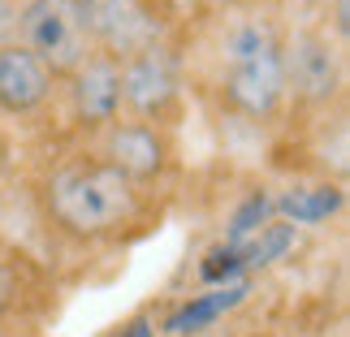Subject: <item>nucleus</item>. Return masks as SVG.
I'll return each instance as SVG.
<instances>
[{
    "label": "nucleus",
    "instance_id": "1",
    "mask_svg": "<svg viewBox=\"0 0 350 337\" xmlns=\"http://www.w3.org/2000/svg\"><path fill=\"white\" fill-rule=\"evenodd\" d=\"M204 83L221 113L251 126L286 117V22L273 5L225 9L204 39Z\"/></svg>",
    "mask_w": 350,
    "mask_h": 337
},
{
    "label": "nucleus",
    "instance_id": "2",
    "mask_svg": "<svg viewBox=\"0 0 350 337\" xmlns=\"http://www.w3.org/2000/svg\"><path fill=\"white\" fill-rule=\"evenodd\" d=\"M39 208L61 238L91 242V247L126 238L147 221V195L121 178L109 160H100L91 147L57 160L44 173Z\"/></svg>",
    "mask_w": 350,
    "mask_h": 337
},
{
    "label": "nucleus",
    "instance_id": "3",
    "mask_svg": "<svg viewBox=\"0 0 350 337\" xmlns=\"http://www.w3.org/2000/svg\"><path fill=\"white\" fill-rule=\"evenodd\" d=\"M346 44H338L325 22L286 26V113L307 117L342 113L346 104Z\"/></svg>",
    "mask_w": 350,
    "mask_h": 337
},
{
    "label": "nucleus",
    "instance_id": "4",
    "mask_svg": "<svg viewBox=\"0 0 350 337\" xmlns=\"http://www.w3.org/2000/svg\"><path fill=\"white\" fill-rule=\"evenodd\" d=\"M117 74H121V117L173 130V121L186 109V91H191V52L178 44V35L117 61Z\"/></svg>",
    "mask_w": 350,
    "mask_h": 337
},
{
    "label": "nucleus",
    "instance_id": "5",
    "mask_svg": "<svg viewBox=\"0 0 350 337\" xmlns=\"http://www.w3.org/2000/svg\"><path fill=\"white\" fill-rule=\"evenodd\" d=\"M74 5L91 52L109 61H126L178 35V9L169 0H74Z\"/></svg>",
    "mask_w": 350,
    "mask_h": 337
},
{
    "label": "nucleus",
    "instance_id": "6",
    "mask_svg": "<svg viewBox=\"0 0 350 337\" xmlns=\"http://www.w3.org/2000/svg\"><path fill=\"white\" fill-rule=\"evenodd\" d=\"M91 152L121 173L126 182H134L143 195H152L156 186H165L178 169V143L173 130L152 126V121H134V117H117L113 126H104L91 139Z\"/></svg>",
    "mask_w": 350,
    "mask_h": 337
},
{
    "label": "nucleus",
    "instance_id": "7",
    "mask_svg": "<svg viewBox=\"0 0 350 337\" xmlns=\"http://www.w3.org/2000/svg\"><path fill=\"white\" fill-rule=\"evenodd\" d=\"M13 44L35 52L57 78H70L91 57V44H87L83 22H78L74 0H22L18 39Z\"/></svg>",
    "mask_w": 350,
    "mask_h": 337
},
{
    "label": "nucleus",
    "instance_id": "8",
    "mask_svg": "<svg viewBox=\"0 0 350 337\" xmlns=\"http://www.w3.org/2000/svg\"><path fill=\"white\" fill-rule=\"evenodd\" d=\"M61 96H65V109H70L74 130L87 134V143H91L104 126H113V121L121 117V74H117V61L91 52L70 78H61Z\"/></svg>",
    "mask_w": 350,
    "mask_h": 337
},
{
    "label": "nucleus",
    "instance_id": "9",
    "mask_svg": "<svg viewBox=\"0 0 350 337\" xmlns=\"http://www.w3.org/2000/svg\"><path fill=\"white\" fill-rule=\"evenodd\" d=\"M57 96H61V78L35 52H26L22 44L0 48V117L31 121L39 113H48Z\"/></svg>",
    "mask_w": 350,
    "mask_h": 337
},
{
    "label": "nucleus",
    "instance_id": "10",
    "mask_svg": "<svg viewBox=\"0 0 350 337\" xmlns=\"http://www.w3.org/2000/svg\"><path fill=\"white\" fill-rule=\"evenodd\" d=\"M255 286H260L255 277H238V281H225V286H208V290L186 294L182 303L160 312V337H204L208 329H217L230 316H238L255 299Z\"/></svg>",
    "mask_w": 350,
    "mask_h": 337
},
{
    "label": "nucleus",
    "instance_id": "11",
    "mask_svg": "<svg viewBox=\"0 0 350 337\" xmlns=\"http://www.w3.org/2000/svg\"><path fill=\"white\" fill-rule=\"evenodd\" d=\"M346 212V182L316 178V182H286L277 186V217L294 229H320Z\"/></svg>",
    "mask_w": 350,
    "mask_h": 337
},
{
    "label": "nucleus",
    "instance_id": "12",
    "mask_svg": "<svg viewBox=\"0 0 350 337\" xmlns=\"http://www.w3.org/2000/svg\"><path fill=\"white\" fill-rule=\"evenodd\" d=\"M268 221H277V186H268V182L247 186V191L230 204V212H225V225H221L217 242L238 251V247H247Z\"/></svg>",
    "mask_w": 350,
    "mask_h": 337
},
{
    "label": "nucleus",
    "instance_id": "13",
    "mask_svg": "<svg viewBox=\"0 0 350 337\" xmlns=\"http://www.w3.org/2000/svg\"><path fill=\"white\" fill-rule=\"evenodd\" d=\"M299 247H303V229H294L290 221L277 217V221H268L260 234L247 242V247H238L242 273L260 281L264 273H273V268H281L286 260H294V255H299Z\"/></svg>",
    "mask_w": 350,
    "mask_h": 337
},
{
    "label": "nucleus",
    "instance_id": "14",
    "mask_svg": "<svg viewBox=\"0 0 350 337\" xmlns=\"http://www.w3.org/2000/svg\"><path fill=\"white\" fill-rule=\"evenodd\" d=\"M31 294H35V264L13 242H0V325L18 316L31 303Z\"/></svg>",
    "mask_w": 350,
    "mask_h": 337
},
{
    "label": "nucleus",
    "instance_id": "15",
    "mask_svg": "<svg viewBox=\"0 0 350 337\" xmlns=\"http://www.w3.org/2000/svg\"><path fill=\"white\" fill-rule=\"evenodd\" d=\"M238 277H247V273H242V255L234 247H225V242H208V247L199 251V260H195L199 290L225 286V281H238Z\"/></svg>",
    "mask_w": 350,
    "mask_h": 337
},
{
    "label": "nucleus",
    "instance_id": "16",
    "mask_svg": "<svg viewBox=\"0 0 350 337\" xmlns=\"http://www.w3.org/2000/svg\"><path fill=\"white\" fill-rule=\"evenodd\" d=\"M104 337H160V312H156V307H139V312L126 316L117 329H109Z\"/></svg>",
    "mask_w": 350,
    "mask_h": 337
},
{
    "label": "nucleus",
    "instance_id": "17",
    "mask_svg": "<svg viewBox=\"0 0 350 337\" xmlns=\"http://www.w3.org/2000/svg\"><path fill=\"white\" fill-rule=\"evenodd\" d=\"M18 18H22V0H0V48L18 39Z\"/></svg>",
    "mask_w": 350,
    "mask_h": 337
},
{
    "label": "nucleus",
    "instance_id": "18",
    "mask_svg": "<svg viewBox=\"0 0 350 337\" xmlns=\"http://www.w3.org/2000/svg\"><path fill=\"white\" fill-rule=\"evenodd\" d=\"M9 169V139H5V130H0V173Z\"/></svg>",
    "mask_w": 350,
    "mask_h": 337
},
{
    "label": "nucleus",
    "instance_id": "19",
    "mask_svg": "<svg viewBox=\"0 0 350 337\" xmlns=\"http://www.w3.org/2000/svg\"><path fill=\"white\" fill-rule=\"evenodd\" d=\"M238 337H281V333H264V329H255V333H238Z\"/></svg>",
    "mask_w": 350,
    "mask_h": 337
}]
</instances>
